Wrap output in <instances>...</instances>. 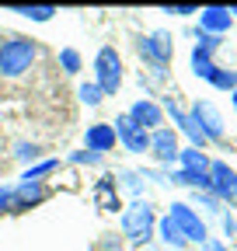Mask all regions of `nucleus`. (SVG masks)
<instances>
[{"label":"nucleus","mask_w":237,"mask_h":251,"mask_svg":"<svg viewBox=\"0 0 237 251\" xmlns=\"http://www.w3.org/2000/svg\"><path fill=\"white\" fill-rule=\"evenodd\" d=\"M35 56H39V46L32 39L14 35L7 42H0V74L4 77H21L35 63Z\"/></svg>","instance_id":"1"},{"label":"nucleus","mask_w":237,"mask_h":251,"mask_svg":"<svg viewBox=\"0 0 237 251\" xmlns=\"http://www.w3.org/2000/svg\"><path fill=\"white\" fill-rule=\"evenodd\" d=\"M154 227H157V216L146 202H133L126 213H122V234L133 241V244H143L154 237Z\"/></svg>","instance_id":"2"},{"label":"nucleus","mask_w":237,"mask_h":251,"mask_svg":"<svg viewBox=\"0 0 237 251\" xmlns=\"http://www.w3.org/2000/svg\"><path fill=\"white\" fill-rule=\"evenodd\" d=\"M95 84L101 94H115L118 87H122V59H118V52L112 46H105L98 56H95Z\"/></svg>","instance_id":"3"},{"label":"nucleus","mask_w":237,"mask_h":251,"mask_svg":"<svg viewBox=\"0 0 237 251\" xmlns=\"http://www.w3.org/2000/svg\"><path fill=\"white\" fill-rule=\"evenodd\" d=\"M210 196L216 202L237 206V171L227 168L223 161H210Z\"/></svg>","instance_id":"4"},{"label":"nucleus","mask_w":237,"mask_h":251,"mask_svg":"<svg viewBox=\"0 0 237 251\" xmlns=\"http://www.w3.org/2000/svg\"><path fill=\"white\" fill-rule=\"evenodd\" d=\"M171 224L178 227V234H182L185 241H195V244H202L206 241V224L199 220V213H192L185 202H171Z\"/></svg>","instance_id":"5"},{"label":"nucleus","mask_w":237,"mask_h":251,"mask_svg":"<svg viewBox=\"0 0 237 251\" xmlns=\"http://www.w3.org/2000/svg\"><path fill=\"white\" fill-rule=\"evenodd\" d=\"M192 122L199 126V133H202L206 140H223V119H220V112H216L213 101H195Z\"/></svg>","instance_id":"6"},{"label":"nucleus","mask_w":237,"mask_h":251,"mask_svg":"<svg viewBox=\"0 0 237 251\" xmlns=\"http://www.w3.org/2000/svg\"><path fill=\"white\" fill-rule=\"evenodd\" d=\"M112 129H115V140L122 143L129 153H143V150H146V143H150V133H143L140 126H133V122H129V115H118Z\"/></svg>","instance_id":"7"},{"label":"nucleus","mask_w":237,"mask_h":251,"mask_svg":"<svg viewBox=\"0 0 237 251\" xmlns=\"http://www.w3.org/2000/svg\"><path fill=\"white\" fill-rule=\"evenodd\" d=\"M146 150H150L161 164L178 161V133H174V129H167V126H161V129H154V133H150V143H146Z\"/></svg>","instance_id":"8"},{"label":"nucleus","mask_w":237,"mask_h":251,"mask_svg":"<svg viewBox=\"0 0 237 251\" xmlns=\"http://www.w3.org/2000/svg\"><path fill=\"white\" fill-rule=\"evenodd\" d=\"M126 115H129V122H133V126H140L143 133H150V129H161V119H164L161 105L146 101V98H143V101H136V105H133Z\"/></svg>","instance_id":"9"},{"label":"nucleus","mask_w":237,"mask_h":251,"mask_svg":"<svg viewBox=\"0 0 237 251\" xmlns=\"http://www.w3.org/2000/svg\"><path fill=\"white\" fill-rule=\"evenodd\" d=\"M140 52L150 59V63L164 67V63L171 59V35H167V31H154L150 39H143V42H140Z\"/></svg>","instance_id":"10"},{"label":"nucleus","mask_w":237,"mask_h":251,"mask_svg":"<svg viewBox=\"0 0 237 251\" xmlns=\"http://www.w3.org/2000/svg\"><path fill=\"white\" fill-rule=\"evenodd\" d=\"M230 21H234V18H230V11H227V7H202V11H199L202 35H216V39H220L223 31L230 28Z\"/></svg>","instance_id":"11"},{"label":"nucleus","mask_w":237,"mask_h":251,"mask_svg":"<svg viewBox=\"0 0 237 251\" xmlns=\"http://www.w3.org/2000/svg\"><path fill=\"white\" fill-rule=\"evenodd\" d=\"M46 199V185L42 181H21L18 192H11V209H28Z\"/></svg>","instance_id":"12"},{"label":"nucleus","mask_w":237,"mask_h":251,"mask_svg":"<svg viewBox=\"0 0 237 251\" xmlns=\"http://www.w3.org/2000/svg\"><path fill=\"white\" fill-rule=\"evenodd\" d=\"M84 143H87V150H91V153H108V150L115 147V129L98 122V126H91V129H87Z\"/></svg>","instance_id":"13"},{"label":"nucleus","mask_w":237,"mask_h":251,"mask_svg":"<svg viewBox=\"0 0 237 251\" xmlns=\"http://www.w3.org/2000/svg\"><path fill=\"white\" fill-rule=\"evenodd\" d=\"M167 115L174 119V126H182V133H185V136L192 140V147H195V150H202V147H206V136L199 133V126L192 122V115H185V112L178 108L174 101H167Z\"/></svg>","instance_id":"14"},{"label":"nucleus","mask_w":237,"mask_h":251,"mask_svg":"<svg viewBox=\"0 0 237 251\" xmlns=\"http://www.w3.org/2000/svg\"><path fill=\"white\" fill-rule=\"evenodd\" d=\"M178 161H182L185 171H199V175H210V157H206L202 150L189 147V150H178Z\"/></svg>","instance_id":"15"},{"label":"nucleus","mask_w":237,"mask_h":251,"mask_svg":"<svg viewBox=\"0 0 237 251\" xmlns=\"http://www.w3.org/2000/svg\"><path fill=\"white\" fill-rule=\"evenodd\" d=\"M216 70V63H213V52H206L202 46L192 49V74L202 77V80H210V74Z\"/></svg>","instance_id":"16"},{"label":"nucleus","mask_w":237,"mask_h":251,"mask_svg":"<svg viewBox=\"0 0 237 251\" xmlns=\"http://www.w3.org/2000/svg\"><path fill=\"white\" fill-rule=\"evenodd\" d=\"M95 202L101 206V209H118V192H115V185L108 181V178H101L98 185H95Z\"/></svg>","instance_id":"17"},{"label":"nucleus","mask_w":237,"mask_h":251,"mask_svg":"<svg viewBox=\"0 0 237 251\" xmlns=\"http://www.w3.org/2000/svg\"><path fill=\"white\" fill-rule=\"evenodd\" d=\"M171 181H178V185H189V188H206L210 192V175H199V171H174L171 175Z\"/></svg>","instance_id":"18"},{"label":"nucleus","mask_w":237,"mask_h":251,"mask_svg":"<svg viewBox=\"0 0 237 251\" xmlns=\"http://www.w3.org/2000/svg\"><path fill=\"white\" fill-rule=\"evenodd\" d=\"M154 230H157V234H161V237H164V241L171 244V251L185 244V237H182V234H178V227L171 224V216H164V220H157V227H154Z\"/></svg>","instance_id":"19"},{"label":"nucleus","mask_w":237,"mask_h":251,"mask_svg":"<svg viewBox=\"0 0 237 251\" xmlns=\"http://www.w3.org/2000/svg\"><path fill=\"white\" fill-rule=\"evenodd\" d=\"M210 84H213V87H220V91H230V94H234V91H237V74H234V70L216 67V70L210 74Z\"/></svg>","instance_id":"20"},{"label":"nucleus","mask_w":237,"mask_h":251,"mask_svg":"<svg viewBox=\"0 0 237 251\" xmlns=\"http://www.w3.org/2000/svg\"><path fill=\"white\" fill-rule=\"evenodd\" d=\"M14 14H24V18H32V21H49L52 14H56V7H49V4H39V7H11Z\"/></svg>","instance_id":"21"},{"label":"nucleus","mask_w":237,"mask_h":251,"mask_svg":"<svg viewBox=\"0 0 237 251\" xmlns=\"http://www.w3.org/2000/svg\"><path fill=\"white\" fill-rule=\"evenodd\" d=\"M56 164H59V161H42V164H35V168H28L21 181H39V178H46L49 171H56Z\"/></svg>","instance_id":"22"},{"label":"nucleus","mask_w":237,"mask_h":251,"mask_svg":"<svg viewBox=\"0 0 237 251\" xmlns=\"http://www.w3.org/2000/svg\"><path fill=\"white\" fill-rule=\"evenodd\" d=\"M77 94H80V101H84V105H101V98H105V94L98 91V84H80Z\"/></svg>","instance_id":"23"},{"label":"nucleus","mask_w":237,"mask_h":251,"mask_svg":"<svg viewBox=\"0 0 237 251\" xmlns=\"http://www.w3.org/2000/svg\"><path fill=\"white\" fill-rule=\"evenodd\" d=\"M59 63H63L67 74H77L80 70V52L77 49H63V52H59Z\"/></svg>","instance_id":"24"},{"label":"nucleus","mask_w":237,"mask_h":251,"mask_svg":"<svg viewBox=\"0 0 237 251\" xmlns=\"http://www.w3.org/2000/svg\"><path fill=\"white\" fill-rule=\"evenodd\" d=\"M167 14H178V18H185V14H199V7H192V4H174V7H164Z\"/></svg>","instance_id":"25"},{"label":"nucleus","mask_w":237,"mask_h":251,"mask_svg":"<svg viewBox=\"0 0 237 251\" xmlns=\"http://www.w3.org/2000/svg\"><path fill=\"white\" fill-rule=\"evenodd\" d=\"M18 157H24V161H28V157H32V161H35V157H39V147H28V143H18Z\"/></svg>","instance_id":"26"},{"label":"nucleus","mask_w":237,"mask_h":251,"mask_svg":"<svg viewBox=\"0 0 237 251\" xmlns=\"http://www.w3.org/2000/svg\"><path fill=\"white\" fill-rule=\"evenodd\" d=\"M73 161H77V164H98V153L84 150V153H73Z\"/></svg>","instance_id":"27"},{"label":"nucleus","mask_w":237,"mask_h":251,"mask_svg":"<svg viewBox=\"0 0 237 251\" xmlns=\"http://www.w3.org/2000/svg\"><path fill=\"white\" fill-rule=\"evenodd\" d=\"M4 209H11V192H7V188H0V213H4Z\"/></svg>","instance_id":"28"},{"label":"nucleus","mask_w":237,"mask_h":251,"mask_svg":"<svg viewBox=\"0 0 237 251\" xmlns=\"http://www.w3.org/2000/svg\"><path fill=\"white\" fill-rule=\"evenodd\" d=\"M206 251H227L223 244H206Z\"/></svg>","instance_id":"29"},{"label":"nucleus","mask_w":237,"mask_h":251,"mask_svg":"<svg viewBox=\"0 0 237 251\" xmlns=\"http://www.w3.org/2000/svg\"><path fill=\"white\" fill-rule=\"evenodd\" d=\"M227 11H230V18H237V7H227Z\"/></svg>","instance_id":"30"},{"label":"nucleus","mask_w":237,"mask_h":251,"mask_svg":"<svg viewBox=\"0 0 237 251\" xmlns=\"http://www.w3.org/2000/svg\"><path fill=\"white\" fill-rule=\"evenodd\" d=\"M234 108H237V91H234Z\"/></svg>","instance_id":"31"}]
</instances>
